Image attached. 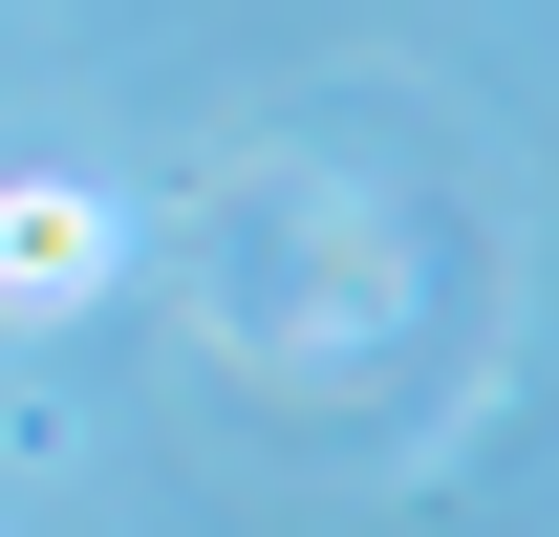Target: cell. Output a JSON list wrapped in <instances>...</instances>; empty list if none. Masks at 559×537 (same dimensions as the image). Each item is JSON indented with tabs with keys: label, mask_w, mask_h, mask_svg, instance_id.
Returning a JSON list of instances; mask_svg holds the SVG:
<instances>
[{
	"label": "cell",
	"mask_w": 559,
	"mask_h": 537,
	"mask_svg": "<svg viewBox=\"0 0 559 537\" xmlns=\"http://www.w3.org/2000/svg\"><path fill=\"white\" fill-rule=\"evenodd\" d=\"M86 279H108V194H66V172L0 194V301H86Z\"/></svg>",
	"instance_id": "6da1fadb"
}]
</instances>
